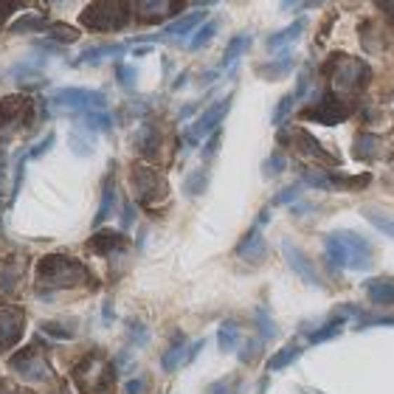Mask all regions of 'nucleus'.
I'll return each mask as SVG.
<instances>
[{
	"label": "nucleus",
	"instance_id": "nucleus-33",
	"mask_svg": "<svg viewBox=\"0 0 394 394\" xmlns=\"http://www.w3.org/2000/svg\"><path fill=\"white\" fill-rule=\"evenodd\" d=\"M259 349H262V346H259V341H248V344H245V349L240 352V360H243V363H248V360H254Z\"/></svg>",
	"mask_w": 394,
	"mask_h": 394
},
{
	"label": "nucleus",
	"instance_id": "nucleus-27",
	"mask_svg": "<svg viewBox=\"0 0 394 394\" xmlns=\"http://www.w3.org/2000/svg\"><path fill=\"white\" fill-rule=\"evenodd\" d=\"M215 34H217V23H215V20H209V23H206L201 32H197V34L191 37L189 48H191V51H201V48H203V46H206V43H209Z\"/></svg>",
	"mask_w": 394,
	"mask_h": 394
},
{
	"label": "nucleus",
	"instance_id": "nucleus-18",
	"mask_svg": "<svg viewBox=\"0 0 394 394\" xmlns=\"http://www.w3.org/2000/svg\"><path fill=\"white\" fill-rule=\"evenodd\" d=\"M237 341H240V327L234 321H223L220 330H217V344L223 352H234L237 349Z\"/></svg>",
	"mask_w": 394,
	"mask_h": 394
},
{
	"label": "nucleus",
	"instance_id": "nucleus-4",
	"mask_svg": "<svg viewBox=\"0 0 394 394\" xmlns=\"http://www.w3.org/2000/svg\"><path fill=\"white\" fill-rule=\"evenodd\" d=\"M9 369H15L20 377H26L32 383H40V380H46L51 374V366H48V360L40 352V344H32V346L15 352L9 358Z\"/></svg>",
	"mask_w": 394,
	"mask_h": 394
},
{
	"label": "nucleus",
	"instance_id": "nucleus-25",
	"mask_svg": "<svg viewBox=\"0 0 394 394\" xmlns=\"http://www.w3.org/2000/svg\"><path fill=\"white\" fill-rule=\"evenodd\" d=\"M127 335H130V346H144L149 341V330L141 321H127Z\"/></svg>",
	"mask_w": 394,
	"mask_h": 394
},
{
	"label": "nucleus",
	"instance_id": "nucleus-7",
	"mask_svg": "<svg viewBox=\"0 0 394 394\" xmlns=\"http://www.w3.org/2000/svg\"><path fill=\"white\" fill-rule=\"evenodd\" d=\"M229 107H231V96L220 99L217 104H212L201 118H197V121L186 130V141H189V147H197V144H201V138H206L209 133H215V130L220 127V121L226 118Z\"/></svg>",
	"mask_w": 394,
	"mask_h": 394
},
{
	"label": "nucleus",
	"instance_id": "nucleus-20",
	"mask_svg": "<svg viewBox=\"0 0 394 394\" xmlns=\"http://www.w3.org/2000/svg\"><path fill=\"white\" fill-rule=\"evenodd\" d=\"M363 217L380 231V234H386V237H394V217H388V215H380V212H374V209H363Z\"/></svg>",
	"mask_w": 394,
	"mask_h": 394
},
{
	"label": "nucleus",
	"instance_id": "nucleus-34",
	"mask_svg": "<svg viewBox=\"0 0 394 394\" xmlns=\"http://www.w3.org/2000/svg\"><path fill=\"white\" fill-rule=\"evenodd\" d=\"M209 394H234L231 391V380H217L209 386Z\"/></svg>",
	"mask_w": 394,
	"mask_h": 394
},
{
	"label": "nucleus",
	"instance_id": "nucleus-14",
	"mask_svg": "<svg viewBox=\"0 0 394 394\" xmlns=\"http://www.w3.org/2000/svg\"><path fill=\"white\" fill-rule=\"evenodd\" d=\"M301 32H304V20H296V23H290L287 29H282V32L271 34V37H268V43H265V48L276 54V51H282L287 43H293V40H296Z\"/></svg>",
	"mask_w": 394,
	"mask_h": 394
},
{
	"label": "nucleus",
	"instance_id": "nucleus-36",
	"mask_svg": "<svg viewBox=\"0 0 394 394\" xmlns=\"http://www.w3.org/2000/svg\"><path fill=\"white\" fill-rule=\"evenodd\" d=\"M51 37H57V40H65V43H71V40H76V32H71V29H51Z\"/></svg>",
	"mask_w": 394,
	"mask_h": 394
},
{
	"label": "nucleus",
	"instance_id": "nucleus-17",
	"mask_svg": "<svg viewBox=\"0 0 394 394\" xmlns=\"http://www.w3.org/2000/svg\"><path fill=\"white\" fill-rule=\"evenodd\" d=\"M124 51H127V43H121V46H104V48H90V51L79 54V57L74 60V65H82V62H99V60H107V57H118V54H124Z\"/></svg>",
	"mask_w": 394,
	"mask_h": 394
},
{
	"label": "nucleus",
	"instance_id": "nucleus-39",
	"mask_svg": "<svg viewBox=\"0 0 394 394\" xmlns=\"http://www.w3.org/2000/svg\"><path fill=\"white\" fill-rule=\"evenodd\" d=\"M282 6H293V0H282Z\"/></svg>",
	"mask_w": 394,
	"mask_h": 394
},
{
	"label": "nucleus",
	"instance_id": "nucleus-12",
	"mask_svg": "<svg viewBox=\"0 0 394 394\" xmlns=\"http://www.w3.org/2000/svg\"><path fill=\"white\" fill-rule=\"evenodd\" d=\"M180 363H186V338H183V332H175L169 349L161 358V366H163V372H175Z\"/></svg>",
	"mask_w": 394,
	"mask_h": 394
},
{
	"label": "nucleus",
	"instance_id": "nucleus-10",
	"mask_svg": "<svg viewBox=\"0 0 394 394\" xmlns=\"http://www.w3.org/2000/svg\"><path fill=\"white\" fill-rule=\"evenodd\" d=\"M237 257L240 259H248V262H259L265 257V240H262V226L257 223L237 245Z\"/></svg>",
	"mask_w": 394,
	"mask_h": 394
},
{
	"label": "nucleus",
	"instance_id": "nucleus-29",
	"mask_svg": "<svg viewBox=\"0 0 394 394\" xmlns=\"http://www.w3.org/2000/svg\"><path fill=\"white\" fill-rule=\"evenodd\" d=\"M147 388H149V380L147 377H130L124 383V394H147Z\"/></svg>",
	"mask_w": 394,
	"mask_h": 394
},
{
	"label": "nucleus",
	"instance_id": "nucleus-15",
	"mask_svg": "<svg viewBox=\"0 0 394 394\" xmlns=\"http://www.w3.org/2000/svg\"><path fill=\"white\" fill-rule=\"evenodd\" d=\"M113 203H116V183H113V175H107L104 177V186H102V203H99V212L93 217V226H102L110 217Z\"/></svg>",
	"mask_w": 394,
	"mask_h": 394
},
{
	"label": "nucleus",
	"instance_id": "nucleus-31",
	"mask_svg": "<svg viewBox=\"0 0 394 394\" xmlns=\"http://www.w3.org/2000/svg\"><path fill=\"white\" fill-rule=\"evenodd\" d=\"M116 79L130 90V88L135 85V71H133L130 65H118V68H116Z\"/></svg>",
	"mask_w": 394,
	"mask_h": 394
},
{
	"label": "nucleus",
	"instance_id": "nucleus-26",
	"mask_svg": "<svg viewBox=\"0 0 394 394\" xmlns=\"http://www.w3.org/2000/svg\"><path fill=\"white\" fill-rule=\"evenodd\" d=\"M40 330H43L46 335L57 338V341H74V330H71V327H62L60 321H43Z\"/></svg>",
	"mask_w": 394,
	"mask_h": 394
},
{
	"label": "nucleus",
	"instance_id": "nucleus-1",
	"mask_svg": "<svg viewBox=\"0 0 394 394\" xmlns=\"http://www.w3.org/2000/svg\"><path fill=\"white\" fill-rule=\"evenodd\" d=\"M327 259L341 271H369L374 257L372 245L358 231H332L324 237Z\"/></svg>",
	"mask_w": 394,
	"mask_h": 394
},
{
	"label": "nucleus",
	"instance_id": "nucleus-5",
	"mask_svg": "<svg viewBox=\"0 0 394 394\" xmlns=\"http://www.w3.org/2000/svg\"><path fill=\"white\" fill-rule=\"evenodd\" d=\"M54 107H65V110H74V113H93V110H104L107 104V96L99 93V90H85V88H68V90H60L54 99H51Z\"/></svg>",
	"mask_w": 394,
	"mask_h": 394
},
{
	"label": "nucleus",
	"instance_id": "nucleus-9",
	"mask_svg": "<svg viewBox=\"0 0 394 394\" xmlns=\"http://www.w3.org/2000/svg\"><path fill=\"white\" fill-rule=\"evenodd\" d=\"M282 251H285V257H287V262H290V268L307 282V285H313V287H321V279H318V271L313 268V262L296 248V245H290V243H285L282 245Z\"/></svg>",
	"mask_w": 394,
	"mask_h": 394
},
{
	"label": "nucleus",
	"instance_id": "nucleus-22",
	"mask_svg": "<svg viewBox=\"0 0 394 394\" xmlns=\"http://www.w3.org/2000/svg\"><path fill=\"white\" fill-rule=\"evenodd\" d=\"M85 124H88V130H93V133H107V130L113 127V118H110V113H104V110H93V113L85 116Z\"/></svg>",
	"mask_w": 394,
	"mask_h": 394
},
{
	"label": "nucleus",
	"instance_id": "nucleus-35",
	"mask_svg": "<svg viewBox=\"0 0 394 394\" xmlns=\"http://www.w3.org/2000/svg\"><path fill=\"white\" fill-rule=\"evenodd\" d=\"M285 169V161L279 158V155H273L268 163H265V175H276V172H282Z\"/></svg>",
	"mask_w": 394,
	"mask_h": 394
},
{
	"label": "nucleus",
	"instance_id": "nucleus-30",
	"mask_svg": "<svg viewBox=\"0 0 394 394\" xmlns=\"http://www.w3.org/2000/svg\"><path fill=\"white\" fill-rule=\"evenodd\" d=\"M299 197V186H287L285 191H279L276 197H273V206H287V203H293Z\"/></svg>",
	"mask_w": 394,
	"mask_h": 394
},
{
	"label": "nucleus",
	"instance_id": "nucleus-28",
	"mask_svg": "<svg viewBox=\"0 0 394 394\" xmlns=\"http://www.w3.org/2000/svg\"><path fill=\"white\" fill-rule=\"evenodd\" d=\"M54 141H57V135H54V133H48L40 144H34V147H29V149H26V152H29V158H43V155L54 147Z\"/></svg>",
	"mask_w": 394,
	"mask_h": 394
},
{
	"label": "nucleus",
	"instance_id": "nucleus-32",
	"mask_svg": "<svg viewBox=\"0 0 394 394\" xmlns=\"http://www.w3.org/2000/svg\"><path fill=\"white\" fill-rule=\"evenodd\" d=\"M290 104H293V96H285L279 104H276V113H273V124H282L285 116L290 113Z\"/></svg>",
	"mask_w": 394,
	"mask_h": 394
},
{
	"label": "nucleus",
	"instance_id": "nucleus-8",
	"mask_svg": "<svg viewBox=\"0 0 394 394\" xmlns=\"http://www.w3.org/2000/svg\"><path fill=\"white\" fill-rule=\"evenodd\" d=\"M206 20V12L203 9H194V12H189V15H183V18H177L175 23H169L161 34H152V37H138V40H144V43H152V40H163V37H169V40H180V37H186V34H191L197 26H201Z\"/></svg>",
	"mask_w": 394,
	"mask_h": 394
},
{
	"label": "nucleus",
	"instance_id": "nucleus-37",
	"mask_svg": "<svg viewBox=\"0 0 394 394\" xmlns=\"http://www.w3.org/2000/svg\"><path fill=\"white\" fill-rule=\"evenodd\" d=\"M133 226V206L124 203V217H121V229H130Z\"/></svg>",
	"mask_w": 394,
	"mask_h": 394
},
{
	"label": "nucleus",
	"instance_id": "nucleus-2",
	"mask_svg": "<svg viewBox=\"0 0 394 394\" xmlns=\"http://www.w3.org/2000/svg\"><path fill=\"white\" fill-rule=\"evenodd\" d=\"M116 372H118V369L110 366V363L104 360L102 352H88V355L76 363V369H74V380H76V386H79L85 394H90V391L104 394V391L113 388Z\"/></svg>",
	"mask_w": 394,
	"mask_h": 394
},
{
	"label": "nucleus",
	"instance_id": "nucleus-21",
	"mask_svg": "<svg viewBox=\"0 0 394 394\" xmlns=\"http://www.w3.org/2000/svg\"><path fill=\"white\" fill-rule=\"evenodd\" d=\"M257 330H259V338H276L279 327L273 324L268 307H257Z\"/></svg>",
	"mask_w": 394,
	"mask_h": 394
},
{
	"label": "nucleus",
	"instance_id": "nucleus-16",
	"mask_svg": "<svg viewBox=\"0 0 394 394\" xmlns=\"http://www.w3.org/2000/svg\"><path fill=\"white\" fill-rule=\"evenodd\" d=\"M248 43H251V34H237V37L229 43V48H226V54H223V60H220V68H223V71L231 68V65L245 54Z\"/></svg>",
	"mask_w": 394,
	"mask_h": 394
},
{
	"label": "nucleus",
	"instance_id": "nucleus-11",
	"mask_svg": "<svg viewBox=\"0 0 394 394\" xmlns=\"http://www.w3.org/2000/svg\"><path fill=\"white\" fill-rule=\"evenodd\" d=\"M127 245V240L118 234V231H96L90 240H88V248L99 257H107L113 251H121Z\"/></svg>",
	"mask_w": 394,
	"mask_h": 394
},
{
	"label": "nucleus",
	"instance_id": "nucleus-23",
	"mask_svg": "<svg viewBox=\"0 0 394 394\" xmlns=\"http://www.w3.org/2000/svg\"><path fill=\"white\" fill-rule=\"evenodd\" d=\"M341 327H344V318H341V315L330 318V324H324L321 330H315V332L310 335V344H321V341H327V338H335V335L341 332Z\"/></svg>",
	"mask_w": 394,
	"mask_h": 394
},
{
	"label": "nucleus",
	"instance_id": "nucleus-19",
	"mask_svg": "<svg viewBox=\"0 0 394 394\" xmlns=\"http://www.w3.org/2000/svg\"><path fill=\"white\" fill-rule=\"evenodd\" d=\"M299 355H301V346H285V349H279V352H276V355L268 360V369H271V372L287 369V366H290L296 358H299Z\"/></svg>",
	"mask_w": 394,
	"mask_h": 394
},
{
	"label": "nucleus",
	"instance_id": "nucleus-13",
	"mask_svg": "<svg viewBox=\"0 0 394 394\" xmlns=\"http://www.w3.org/2000/svg\"><path fill=\"white\" fill-rule=\"evenodd\" d=\"M363 287L372 304H394V279H372Z\"/></svg>",
	"mask_w": 394,
	"mask_h": 394
},
{
	"label": "nucleus",
	"instance_id": "nucleus-6",
	"mask_svg": "<svg viewBox=\"0 0 394 394\" xmlns=\"http://www.w3.org/2000/svg\"><path fill=\"white\" fill-rule=\"evenodd\" d=\"M23 332H26V313L12 304H0V352L15 349Z\"/></svg>",
	"mask_w": 394,
	"mask_h": 394
},
{
	"label": "nucleus",
	"instance_id": "nucleus-24",
	"mask_svg": "<svg viewBox=\"0 0 394 394\" xmlns=\"http://www.w3.org/2000/svg\"><path fill=\"white\" fill-rule=\"evenodd\" d=\"M209 186V172L206 169H194L189 177H186V191L189 194H203Z\"/></svg>",
	"mask_w": 394,
	"mask_h": 394
},
{
	"label": "nucleus",
	"instance_id": "nucleus-3",
	"mask_svg": "<svg viewBox=\"0 0 394 394\" xmlns=\"http://www.w3.org/2000/svg\"><path fill=\"white\" fill-rule=\"evenodd\" d=\"M85 268L76 262V259H68V257H43L40 265H37V279L51 285V287H74L82 282Z\"/></svg>",
	"mask_w": 394,
	"mask_h": 394
},
{
	"label": "nucleus",
	"instance_id": "nucleus-38",
	"mask_svg": "<svg viewBox=\"0 0 394 394\" xmlns=\"http://www.w3.org/2000/svg\"><path fill=\"white\" fill-rule=\"evenodd\" d=\"M110 321H113V304L104 301V324H110Z\"/></svg>",
	"mask_w": 394,
	"mask_h": 394
}]
</instances>
